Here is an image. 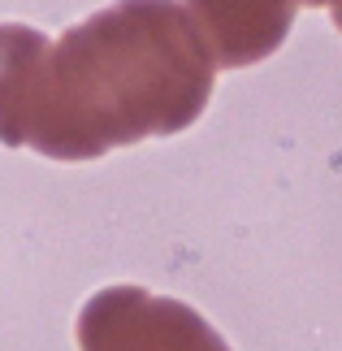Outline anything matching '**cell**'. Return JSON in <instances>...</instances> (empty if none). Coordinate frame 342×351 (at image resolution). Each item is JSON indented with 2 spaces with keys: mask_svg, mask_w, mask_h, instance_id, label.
<instances>
[{
  "mask_svg": "<svg viewBox=\"0 0 342 351\" xmlns=\"http://www.w3.org/2000/svg\"><path fill=\"white\" fill-rule=\"evenodd\" d=\"M212 52L178 0H117L70 26L48 61L26 147L95 160L195 126L212 96Z\"/></svg>",
  "mask_w": 342,
  "mask_h": 351,
  "instance_id": "cell-1",
  "label": "cell"
},
{
  "mask_svg": "<svg viewBox=\"0 0 342 351\" xmlns=\"http://www.w3.org/2000/svg\"><path fill=\"white\" fill-rule=\"evenodd\" d=\"M83 351H230L191 304L143 287L95 291L78 313Z\"/></svg>",
  "mask_w": 342,
  "mask_h": 351,
  "instance_id": "cell-2",
  "label": "cell"
},
{
  "mask_svg": "<svg viewBox=\"0 0 342 351\" xmlns=\"http://www.w3.org/2000/svg\"><path fill=\"white\" fill-rule=\"evenodd\" d=\"M304 0H186L217 70H243L273 57L295 26Z\"/></svg>",
  "mask_w": 342,
  "mask_h": 351,
  "instance_id": "cell-3",
  "label": "cell"
},
{
  "mask_svg": "<svg viewBox=\"0 0 342 351\" xmlns=\"http://www.w3.org/2000/svg\"><path fill=\"white\" fill-rule=\"evenodd\" d=\"M52 39L35 26L0 22V143L26 147L39 96L48 83Z\"/></svg>",
  "mask_w": 342,
  "mask_h": 351,
  "instance_id": "cell-4",
  "label": "cell"
},
{
  "mask_svg": "<svg viewBox=\"0 0 342 351\" xmlns=\"http://www.w3.org/2000/svg\"><path fill=\"white\" fill-rule=\"evenodd\" d=\"M304 5H330L334 9V5H342V0H304Z\"/></svg>",
  "mask_w": 342,
  "mask_h": 351,
  "instance_id": "cell-5",
  "label": "cell"
},
{
  "mask_svg": "<svg viewBox=\"0 0 342 351\" xmlns=\"http://www.w3.org/2000/svg\"><path fill=\"white\" fill-rule=\"evenodd\" d=\"M334 26L342 31V5H334Z\"/></svg>",
  "mask_w": 342,
  "mask_h": 351,
  "instance_id": "cell-6",
  "label": "cell"
}]
</instances>
